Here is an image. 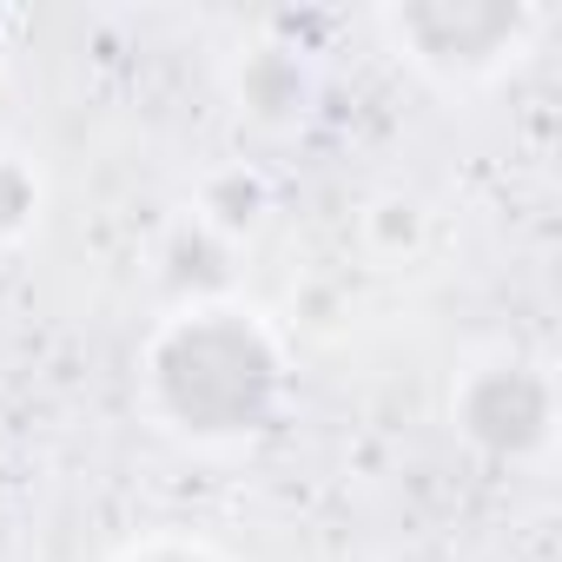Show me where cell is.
Wrapping results in <instances>:
<instances>
[{"instance_id": "1", "label": "cell", "mask_w": 562, "mask_h": 562, "mask_svg": "<svg viewBox=\"0 0 562 562\" xmlns=\"http://www.w3.org/2000/svg\"><path fill=\"white\" fill-rule=\"evenodd\" d=\"M265 384H271L265 351L232 325H199L166 351V391H172L179 417H192L199 430H232V424L258 417Z\"/></svg>"}]
</instances>
